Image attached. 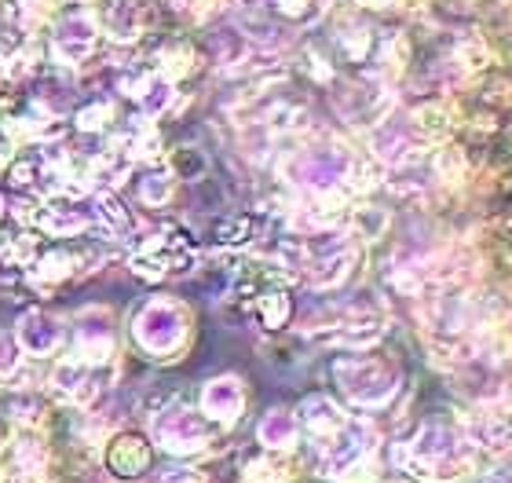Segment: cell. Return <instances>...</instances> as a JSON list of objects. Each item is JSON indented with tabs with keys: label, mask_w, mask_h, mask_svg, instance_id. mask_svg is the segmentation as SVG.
Masks as SVG:
<instances>
[{
	"label": "cell",
	"mask_w": 512,
	"mask_h": 483,
	"mask_svg": "<svg viewBox=\"0 0 512 483\" xmlns=\"http://www.w3.org/2000/svg\"><path fill=\"white\" fill-rule=\"evenodd\" d=\"M154 436L172 454H191L205 447V425L194 418L191 410H180V407L161 414L158 425H154Z\"/></svg>",
	"instance_id": "6da1fadb"
},
{
	"label": "cell",
	"mask_w": 512,
	"mask_h": 483,
	"mask_svg": "<svg viewBox=\"0 0 512 483\" xmlns=\"http://www.w3.org/2000/svg\"><path fill=\"white\" fill-rule=\"evenodd\" d=\"M205 410L220 421H235L238 410H242V388H238V381H227V377L224 381H213L209 392H205Z\"/></svg>",
	"instance_id": "7a4b0ae2"
},
{
	"label": "cell",
	"mask_w": 512,
	"mask_h": 483,
	"mask_svg": "<svg viewBox=\"0 0 512 483\" xmlns=\"http://www.w3.org/2000/svg\"><path fill=\"white\" fill-rule=\"evenodd\" d=\"M147 443L132 440V436H125V440H118L114 447H110V469L118 476H139L143 469H147Z\"/></svg>",
	"instance_id": "3957f363"
},
{
	"label": "cell",
	"mask_w": 512,
	"mask_h": 483,
	"mask_svg": "<svg viewBox=\"0 0 512 483\" xmlns=\"http://www.w3.org/2000/svg\"><path fill=\"white\" fill-rule=\"evenodd\" d=\"M55 341H59V326H55L52 319H44V315L22 319V344H26L30 352H37V355L52 352Z\"/></svg>",
	"instance_id": "277c9868"
},
{
	"label": "cell",
	"mask_w": 512,
	"mask_h": 483,
	"mask_svg": "<svg viewBox=\"0 0 512 483\" xmlns=\"http://www.w3.org/2000/svg\"><path fill=\"white\" fill-rule=\"evenodd\" d=\"M293 440H297V421L289 418V414L275 410L271 418H264V425H260V443L264 447L282 451V447H293Z\"/></svg>",
	"instance_id": "5b68a950"
},
{
	"label": "cell",
	"mask_w": 512,
	"mask_h": 483,
	"mask_svg": "<svg viewBox=\"0 0 512 483\" xmlns=\"http://www.w3.org/2000/svg\"><path fill=\"white\" fill-rule=\"evenodd\" d=\"M480 483H512V476L509 473H491V476H483Z\"/></svg>",
	"instance_id": "8992f818"
}]
</instances>
